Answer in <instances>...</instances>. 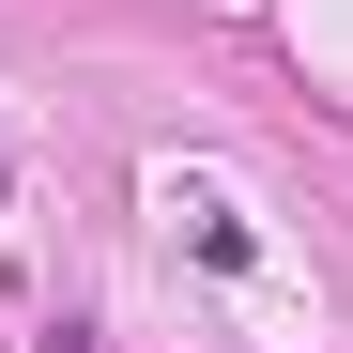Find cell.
<instances>
[{
    "label": "cell",
    "mask_w": 353,
    "mask_h": 353,
    "mask_svg": "<svg viewBox=\"0 0 353 353\" xmlns=\"http://www.w3.org/2000/svg\"><path fill=\"white\" fill-rule=\"evenodd\" d=\"M185 246H200L215 276H246V261H261V230H246V215H230V200H185Z\"/></svg>",
    "instance_id": "cell-1"
}]
</instances>
